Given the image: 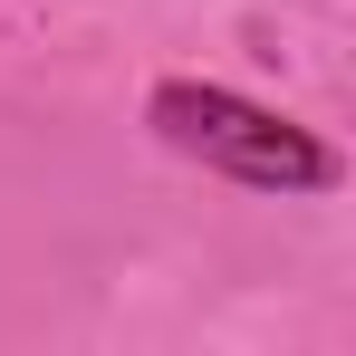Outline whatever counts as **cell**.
<instances>
[{
  "mask_svg": "<svg viewBox=\"0 0 356 356\" xmlns=\"http://www.w3.org/2000/svg\"><path fill=\"white\" fill-rule=\"evenodd\" d=\"M154 135L174 154H202L232 183H260V193H327L337 183V154L308 125L270 116V106H250L232 87H202V77H164L154 87Z\"/></svg>",
  "mask_w": 356,
  "mask_h": 356,
  "instance_id": "cell-1",
  "label": "cell"
}]
</instances>
